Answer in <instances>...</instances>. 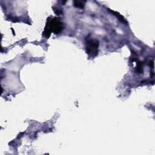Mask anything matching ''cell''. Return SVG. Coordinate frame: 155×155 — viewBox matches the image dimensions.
Wrapping results in <instances>:
<instances>
[{
  "mask_svg": "<svg viewBox=\"0 0 155 155\" xmlns=\"http://www.w3.org/2000/svg\"><path fill=\"white\" fill-rule=\"evenodd\" d=\"M63 29V24L57 18H52L50 20H48L46 26L45 27L43 35L46 38H49L51 33L53 32L55 34L59 33Z\"/></svg>",
  "mask_w": 155,
  "mask_h": 155,
  "instance_id": "cell-1",
  "label": "cell"
},
{
  "mask_svg": "<svg viewBox=\"0 0 155 155\" xmlns=\"http://www.w3.org/2000/svg\"><path fill=\"white\" fill-rule=\"evenodd\" d=\"M98 47H99L98 41L93 38L87 39L86 50H87V53L89 55L91 56H96L98 53Z\"/></svg>",
  "mask_w": 155,
  "mask_h": 155,
  "instance_id": "cell-2",
  "label": "cell"
},
{
  "mask_svg": "<svg viewBox=\"0 0 155 155\" xmlns=\"http://www.w3.org/2000/svg\"><path fill=\"white\" fill-rule=\"evenodd\" d=\"M74 5L76 7L83 8L84 7V2L82 1H74Z\"/></svg>",
  "mask_w": 155,
  "mask_h": 155,
  "instance_id": "cell-3",
  "label": "cell"
}]
</instances>
